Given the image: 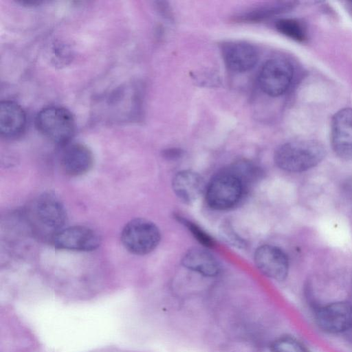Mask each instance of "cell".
Masks as SVG:
<instances>
[{
  "mask_svg": "<svg viewBox=\"0 0 352 352\" xmlns=\"http://www.w3.org/2000/svg\"><path fill=\"white\" fill-rule=\"evenodd\" d=\"M276 30L285 36L302 42L307 38V33L303 25L294 19H280L275 23Z\"/></svg>",
  "mask_w": 352,
  "mask_h": 352,
  "instance_id": "cell-18",
  "label": "cell"
},
{
  "mask_svg": "<svg viewBox=\"0 0 352 352\" xmlns=\"http://www.w3.org/2000/svg\"><path fill=\"white\" fill-rule=\"evenodd\" d=\"M177 219L202 245L206 248H212L214 245L213 239L199 226L183 217H178Z\"/></svg>",
  "mask_w": 352,
  "mask_h": 352,
  "instance_id": "cell-20",
  "label": "cell"
},
{
  "mask_svg": "<svg viewBox=\"0 0 352 352\" xmlns=\"http://www.w3.org/2000/svg\"><path fill=\"white\" fill-rule=\"evenodd\" d=\"M324 155V148L319 142L314 140H295L277 148L274 162L282 170L300 173L317 166Z\"/></svg>",
  "mask_w": 352,
  "mask_h": 352,
  "instance_id": "cell-1",
  "label": "cell"
},
{
  "mask_svg": "<svg viewBox=\"0 0 352 352\" xmlns=\"http://www.w3.org/2000/svg\"><path fill=\"white\" fill-rule=\"evenodd\" d=\"M221 229L222 230L221 234L228 242L239 247L244 244L243 241L234 232L228 225H223Z\"/></svg>",
  "mask_w": 352,
  "mask_h": 352,
  "instance_id": "cell-21",
  "label": "cell"
},
{
  "mask_svg": "<svg viewBox=\"0 0 352 352\" xmlns=\"http://www.w3.org/2000/svg\"><path fill=\"white\" fill-rule=\"evenodd\" d=\"M94 164L91 151L81 143H68L63 146L60 165L70 176H80L89 171Z\"/></svg>",
  "mask_w": 352,
  "mask_h": 352,
  "instance_id": "cell-12",
  "label": "cell"
},
{
  "mask_svg": "<svg viewBox=\"0 0 352 352\" xmlns=\"http://www.w3.org/2000/svg\"><path fill=\"white\" fill-rule=\"evenodd\" d=\"M36 124L43 136L62 146L70 142L76 129L75 120L72 113L58 106L42 109L36 115Z\"/></svg>",
  "mask_w": 352,
  "mask_h": 352,
  "instance_id": "cell-2",
  "label": "cell"
},
{
  "mask_svg": "<svg viewBox=\"0 0 352 352\" xmlns=\"http://www.w3.org/2000/svg\"><path fill=\"white\" fill-rule=\"evenodd\" d=\"M271 352H309L308 349L296 338L283 336L276 339L270 346Z\"/></svg>",
  "mask_w": 352,
  "mask_h": 352,
  "instance_id": "cell-19",
  "label": "cell"
},
{
  "mask_svg": "<svg viewBox=\"0 0 352 352\" xmlns=\"http://www.w3.org/2000/svg\"><path fill=\"white\" fill-rule=\"evenodd\" d=\"M223 61L232 72H245L252 69L258 61V52L254 46L243 41H230L221 47Z\"/></svg>",
  "mask_w": 352,
  "mask_h": 352,
  "instance_id": "cell-11",
  "label": "cell"
},
{
  "mask_svg": "<svg viewBox=\"0 0 352 352\" xmlns=\"http://www.w3.org/2000/svg\"><path fill=\"white\" fill-rule=\"evenodd\" d=\"M254 262L258 269L266 276L281 281L289 271V261L285 253L279 248L264 245L256 249Z\"/></svg>",
  "mask_w": 352,
  "mask_h": 352,
  "instance_id": "cell-9",
  "label": "cell"
},
{
  "mask_svg": "<svg viewBox=\"0 0 352 352\" xmlns=\"http://www.w3.org/2000/svg\"><path fill=\"white\" fill-rule=\"evenodd\" d=\"M172 186L177 197L186 204L196 201L206 188L203 177L190 170L178 172L173 179Z\"/></svg>",
  "mask_w": 352,
  "mask_h": 352,
  "instance_id": "cell-14",
  "label": "cell"
},
{
  "mask_svg": "<svg viewBox=\"0 0 352 352\" xmlns=\"http://www.w3.org/2000/svg\"><path fill=\"white\" fill-rule=\"evenodd\" d=\"M290 5L288 3H267L254 8L236 16V19L243 22H257L284 12Z\"/></svg>",
  "mask_w": 352,
  "mask_h": 352,
  "instance_id": "cell-16",
  "label": "cell"
},
{
  "mask_svg": "<svg viewBox=\"0 0 352 352\" xmlns=\"http://www.w3.org/2000/svg\"><path fill=\"white\" fill-rule=\"evenodd\" d=\"M243 183L245 190L259 178L261 171L254 164L247 161H239L228 168Z\"/></svg>",
  "mask_w": 352,
  "mask_h": 352,
  "instance_id": "cell-17",
  "label": "cell"
},
{
  "mask_svg": "<svg viewBox=\"0 0 352 352\" xmlns=\"http://www.w3.org/2000/svg\"><path fill=\"white\" fill-rule=\"evenodd\" d=\"M50 239L54 247L73 251H91L100 245L98 234L91 228L81 226L63 228Z\"/></svg>",
  "mask_w": 352,
  "mask_h": 352,
  "instance_id": "cell-8",
  "label": "cell"
},
{
  "mask_svg": "<svg viewBox=\"0 0 352 352\" xmlns=\"http://www.w3.org/2000/svg\"><path fill=\"white\" fill-rule=\"evenodd\" d=\"M294 75L293 67L283 58H271L261 69L258 82L267 95L276 97L283 94L289 87Z\"/></svg>",
  "mask_w": 352,
  "mask_h": 352,
  "instance_id": "cell-6",
  "label": "cell"
},
{
  "mask_svg": "<svg viewBox=\"0 0 352 352\" xmlns=\"http://www.w3.org/2000/svg\"><path fill=\"white\" fill-rule=\"evenodd\" d=\"M331 144L335 153L345 160H352V108L338 111L333 117Z\"/></svg>",
  "mask_w": 352,
  "mask_h": 352,
  "instance_id": "cell-10",
  "label": "cell"
},
{
  "mask_svg": "<svg viewBox=\"0 0 352 352\" xmlns=\"http://www.w3.org/2000/svg\"><path fill=\"white\" fill-rule=\"evenodd\" d=\"M182 265L204 276H217L221 270L217 259L208 250L201 248H192L183 256Z\"/></svg>",
  "mask_w": 352,
  "mask_h": 352,
  "instance_id": "cell-15",
  "label": "cell"
},
{
  "mask_svg": "<svg viewBox=\"0 0 352 352\" xmlns=\"http://www.w3.org/2000/svg\"><path fill=\"white\" fill-rule=\"evenodd\" d=\"M26 115L22 107L11 100L0 104V133L6 139H16L25 131Z\"/></svg>",
  "mask_w": 352,
  "mask_h": 352,
  "instance_id": "cell-13",
  "label": "cell"
},
{
  "mask_svg": "<svg viewBox=\"0 0 352 352\" xmlns=\"http://www.w3.org/2000/svg\"><path fill=\"white\" fill-rule=\"evenodd\" d=\"M245 190L239 178L227 169L210 180L206 188V200L214 210H228L240 201Z\"/></svg>",
  "mask_w": 352,
  "mask_h": 352,
  "instance_id": "cell-3",
  "label": "cell"
},
{
  "mask_svg": "<svg viewBox=\"0 0 352 352\" xmlns=\"http://www.w3.org/2000/svg\"><path fill=\"white\" fill-rule=\"evenodd\" d=\"M163 155L167 159L175 160L182 155V151L175 148H168L164 151Z\"/></svg>",
  "mask_w": 352,
  "mask_h": 352,
  "instance_id": "cell-22",
  "label": "cell"
},
{
  "mask_svg": "<svg viewBox=\"0 0 352 352\" xmlns=\"http://www.w3.org/2000/svg\"><path fill=\"white\" fill-rule=\"evenodd\" d=\"M33 221L44 234H50V239L58 231L64 228L67 221V213L61 201L54 195H40L31 208Z\"/></svg>",
  "mask_w": 352,
  "mask_h": 352,
  "instance_id": "cell-5",
  "label": "cell"
},
{
  "mask_svg": "<svg viewBox=\"0 0 352 352\" xmlns=\"http://www.w3.org/2000/svg\"><path fill=\"white\" fill-rule=\"evenodd\" d=\"M160 239L157 226L143 218H136L129 221L121 233V241L124 248L137 255L151 252L158 245Z\"/></svg>",
  "mask_w": 352,
  "mask_h": 352,
  "instance_id": "cell-4",
  "label": "cell"
},
{
  "mask_svg": "<svg viewBox=\"0 0 352 352\" xmlns=\"http://www.w3.org/2000/svg\"><path fill=\"white\" fill-rule=\"evenodd\" d=\"M315 320L323 331L336 334L352 327V305L346 301L329 303L318 308Z\"/></svg>",
  "mask_w": 352,
  "mask_h": 352,
  "instance_id": "cell-7",
  "label": "cell"
}]
</instances>
